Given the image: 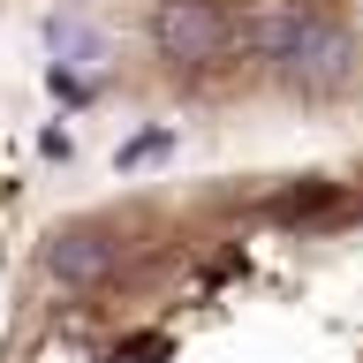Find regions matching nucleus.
Returning <instances> with one entry per match:
<instances>
[{
	"label": "nucleus",
	"mask_w": 363,
	"mask_h": 363,
	"mask_svg": "<svg viewBox=\"0 0 363 363\" xmlns=\"http://www.w3.org/2000/svg\"><path fill=\"white\" fill-rule=\"evenodd\" d=\"M0 363H363V152L68 204L23 250Z\"/></svg>",
	"instance_id": "f257e3e1"
},
{
	"label": "nucleus",
	"mask_w": 363,
	"mask_h": 363,
	"mask_svg": "<svg viewBox=\"0 0 363 363\" xmlns=\"http://www.w3.org/2000/svg\"><path fill=\"white\" fill-rule=\"evenodd\" d=\"M61 113L152 144L363 136V0H8Z\"/></svg>",
	"instance_id": "f03ea898"
}]
</instances>
